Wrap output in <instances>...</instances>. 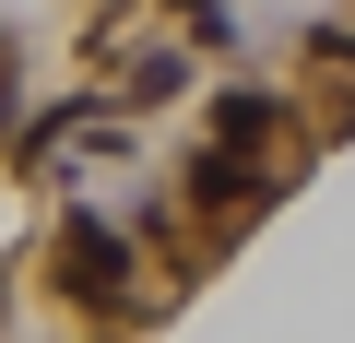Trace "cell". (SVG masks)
<instances>
[{"label": "cell", "instance_id": "6da1fadb", "mask_svg": "<svg viewBox=\"0 0 355 343\" xmlns=\"http://www.w3.org/2000/svg\"><path fill=\"white\" fill-rule=\"evenodd\" d=\"M60 284L95 296V308H119V296H130V237H119L107 213H71V225H60Z\"/></svg>", "mask_w": 355, "mask_h": 343}]
</instances>
